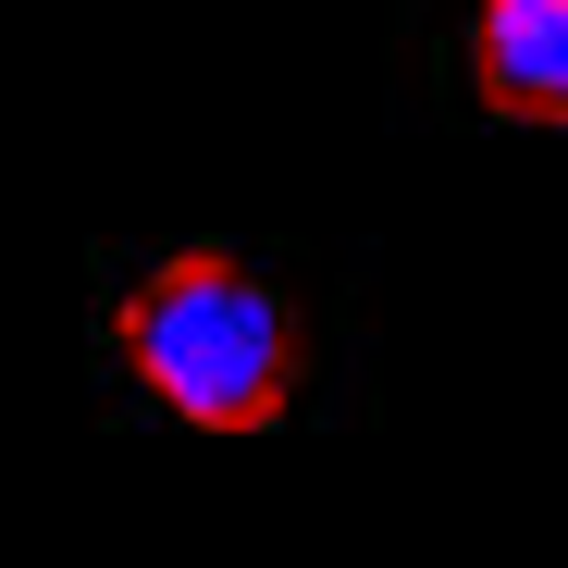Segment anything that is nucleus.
<instances>
[{
    "label": "nucleus",
    "instance_id": "nucleus-1",
    "mask_svg": "<svg viewBox=\"0 0 568 568\" xmlns=\"http://www.w3.org/2000/svg\"><path fill=\"white\" fill-rule=\"evenodd\" d=\"M112 346L185 433H272L297 408V310L235 247H173L112 310Z\"/></svg>",
    "mask_w": 568,
    "mask_h": 568
},
{
    "label": "nucleus",
    "instance_id": "nucleus-2",
    "mask_svg": "<svg viewBox=\"0 0 568 568\" xmlns=\"http://www.w3.org/2000/svg\"><path fill=\"white\" fill-rule=\"evenodd\" d=\"M469 100L495 124H568V0H469Z\"/></svg>",
    "mask_w": 568,
    "mask_h": 568
}]
</instances>
